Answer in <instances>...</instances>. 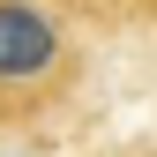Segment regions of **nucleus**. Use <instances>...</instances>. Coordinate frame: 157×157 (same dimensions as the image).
<instances>
[{"label":"nucleus","instance_id":"obj_1","mask_svg":"<svg viewBox=\"0 0 157 157\" xmlns=\"http://www.w3.org/2000/svg\"><path fill=\"white\" fill-rule=\"evenodd\" d=\"M60 60V15L37 0H0V82H37Z\"/></svg>","mask_w":157,"mask_h":157}]
</instances>
